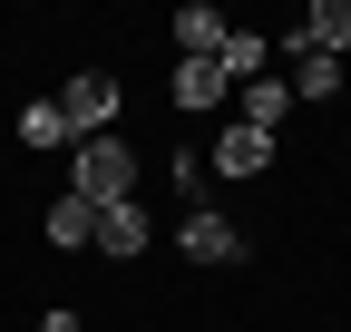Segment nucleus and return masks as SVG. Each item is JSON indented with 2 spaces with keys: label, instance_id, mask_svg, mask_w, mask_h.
<instances>
[{
  "label": "nucleus",
  "instance_id": "nucleus-1",
  "mask_svg": "<svg viewBox=\"0 0 351 332\" xmlns=\"http://www.w3.org/2000/svg\"><path fill=\"white\" fill-rule=\"evenodd\" d=\"M69 195H88V205H127V195H137V147H127V137H78V156H69Z\"/></svg>",
  "mask_w": 351,
  "mask_h": 332
},
{
  "label": "nucleus",
  "instance_id": "nucleus-2",
  "mask_svg": "<svg viewBox=\"0 0 351 332\" xmlns=\"http://www.w3.org/2000/svg\"><path fill=\"white\" fill-rule=\"evenodd\" d=\"M59 117H69V137H117V78L108 69H88L59 88Z\"/></svg>",
  "mask_w": 351,
  "mask_h": 332
},
{
  "label": "nucleus",
  "instance_id": "nucleus-3",
  "mask_svg": "<svg viewBox=\"0 0 351 332\" xmlns=\"http://www.w3.org/2000/svg\"><path fill=\"white\" fill-rule=\"evenodd\" d=\"M176 254H186V264H244V235L215 215V205H195V215L176 225Z\"/></svg>",
  "mask_w": 351,
  "mask_h": 332
},
{
  "label": "nucleus",
  "instance_id": "nucleus-4",
  "mask_svg": "<svg viewBox=\"0 0 351 332\" xmlns=\"http://www.w3.org/2000/svg\"><path fill=\"white\" fill-rule=\"evenodd\" d=\"M205 166H215V176H234V186H254L263 166H274V137H263V128H244V117H234V128L215 137V156H205Z\"/></svg>",
  "mask_w": 351,
  "mask_h": 332
},
{
  "label": "nucleus",
  "instance_id": "nucleus-5",
  "mask_svg": "<svg viewBox=\"0 0 351 332\" xmlns=\"http://www.w3.org/2000/svg\"><path fill=\"white\" fill-rule=\"evenodd\" d=\"M225 39H234V20L215 0H186L176 10V59H225Z\"/></svg>",
  "mask_w": 351,
  "mask_h": 332
},
{
  "label": "nucleus",
  "instance_id": "nucleus-6",
  "mask_svg": "<svg viewBox=\"0 0 351 332\" xmlns=\"http://www.w3.org/2000/svg\"><path fill=\"white\" fill-rule=\"evenodd\" d=\"M293 49L341 59V49H351V0H313V10H302V29H293Z\"/></svg>",
  "mask_w": 351,
  "mask_h": 332
},
{
  "label": "nucleus",
  "instance_id": "nucleus-7",
  "mask_svg": "<svg viewBox=\"0 0 351 332\" xmlns=\"http://www.w3.org/2000/svg\"><path fill=\"white\" fill-rule=\"evenodd\" d=\"M156 225H147V205L127 195V205H98V254H147Z\"/></svg>",
  "mask_w": 351,
  "mask_h": 332
},
{
  "label": "nucleus",
  "instance_id": "nucleus-8",
  "mask_svg": "<svg viewBox=\"0 0 351 332\" xmlns=\"http://www.w3.org/2000/svg\"><path fill=\"white\" fill-rule=\"evenodd\" d=\"M234 108H244V128H263V137H274L283 117H293V88H283V78H254V88H234Z\"/></svg>",
  "mask_w": 351,
  "mask_h": 332
},
{
  "label": "nucleus",
  "instance_id": "nucleus-9",
  "mask_svg": "<svg viewBox=\"0 0 351 332\" xmlns=\"http://www.w3.org/2000/svg\"><path fill=\"white\" fill-rule=\"evenodd\" d=\"M49 244H59V254L98 244V205H88V195H59V205H49Z\"/></svg>",
  "mask_w": 351,
  "mask_h": 332
},
{
  "label": "nucleus",
  "instance_id": "nucleus-10",
  "mask_svg": "<svg viewBox=\"0 0 351 332\" xmlns=\"http://www.w3.org/2000/svg\"><path fill=\"white\" fill-rule=\"evenodd\" d=\"M225 88H234V78L215 69V59H176V108H215Z\"/></svg>",
  "mask_w": 351,
  "mask_h": 332
},
{
  "label": "nucleus",
  "instance_id": "nucleus-11",
  "mask_svg": "<svg viewBox=\"0 0 351 332\" xmlns=\"http://www.w3.org/2000/svg\"><path fill=\"white\" fill-rule=\"evenodd\" d=\"M322 98H341V59H313V49H302V69H293V108H322Z\"/></svg>",
  "mask_w": 351,
  "mask_h": 332
},
{
  "label": "nucleus",
  "instance_id": "nucleus-12",
  "mask_svg": "<svg viewBox=\"0 0 351 332\" xmlns=\"http://www.w3.org/2000/svg\"><path fill=\"white\" fill-rule=\"evenodd\" d=\"M20 147H78V137H69V117H59V98L20 108Z\"/></svg>",
  "mask_w": 351,
  "mask_h": 332
},
{
  "label": "nucleus",
  "instance_id": "nucleus-13",
  "mask_svg": "<svg viewBox=\"0 0 351 332\" xmlns=\"http://www.w3.org/2000/svg\"><path fill=\"white\" fill-rule=\"evenodd\" d=\"M215 69H225L234 88H254V78H263V29H234V39H225V59H215Z\"/></svg>",
  "mask_w": 351,
  "mask_h": 332
},
{
  "label": "nucleus",
  "instance_id": "nucleus-14",
  "mask_svg": "<svg viewBox=\"0 0 351 332\" xmlns=\"http://www.w3.org/2000/svg\"><path fill=\"white\" fill-rule=\"evenodd\" d=\"M195 176H205V166H195L186 147H176V205H186V215H195V205H205V186H195Z\"/></svg>",
  "mask_w": 351,
  "mask_h": 332
},
{
  "label": "nucleus",
  "instance_id": "nucleus-15",
  "mask_svg": "<svg viewBox=\"0 0 351 332\" xmlns=\"http://www.w3.org/2000/svg\"><path fill=\"white\" fill-rule=\"evenodd\" d=\"M39 332H78V313H69V303H59V313H49V322H39Z\"/></svg>",
  "mask_w": 351,
  "mask_h": 332
}]
</instances>
